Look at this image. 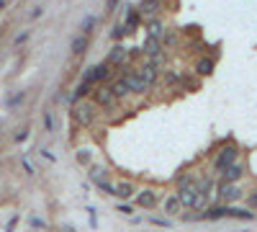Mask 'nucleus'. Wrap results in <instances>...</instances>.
Returning a JSON list of instances; mask_svg holds the SVG:
<instances>
[{
	"mask_svg": "<svg viewBox=\"0 0 257 232\" xmlns=\"http://www.w3.org/2000/svg\"><path fill=\"white\" fill-rule=\"evenodd\" d=\"M72 119H75L77 126L88 129V126H93L95 119H98V106L93 101H75L72 103Z\"/></svg>",
	"mask_w": 257,
	"mask_h": 232,
	"instance_id": "1",
	"label": "nucleus"
},
{
	"mask_svg": "<svg viewBox=\"0 0 257 232\" xmlns=\"http://www.w3.org/2000/svg\"><path fill=\"white\" fill-rule=\"evenodd\" d=\"M237 160H239V147L234 144L231 139H226L221 150H219L216 155H213V171L221 173L224 168H229L231 163H237Z\"/></svg>",
	"mask_w": 257,
	"mask_h": 232,
	"instance_id": "2",
	"label": "nucleus"
},
{
	"mask_svg": "<svg viewBox=\"0 0 257 232\" xmlns=\"http://www.w3.org/2000/svg\"><path fill=\"white\" fill-rule=\"evenodd\" d=\"M90 101L95 103L98 109H103V111H111V109L118 106V101H116L111 86H105V83H98V86L90 91Z\"/></svg>",
	"mask_w": 257,
	"mask_h": 232,
	"instance_id": "3",
	"label": "nucleus"
},
{
	"mask_svg": "<svg viewBox=\"0 0 257 232\" xmlns=\"http://www.w3.org/2000/svg\"><path fill=\"white\" fill-rule=\"evenodd\" d=\"M123 78H126V83H128V88H132V96H147L149 91H152V86H149V83L139 75L137 67H132Z\"/></svg>",
	"mask_w": 257,
	"mask_h": 232,
	"instance_id": "4",
	"label": "nucleus"
},
{
	"mask_svg": "<svg viewBox=\"0 0 257 232\" xmlns=\"http://www.w3.org/2000/svg\"><path fill=\"white\" fill-rule=\"evenodd\" d=\"M216 196H219L224 204H234V201H239V199H242V188H239V183L221 181V183L216 186Z\"/></svg>",
	"mask_w": 257,
	"mask_h": 232,
	"instance_id": "5",
	"label": "nucleus"
},
{
	"mask_svg": "<svg viewBox=\"0 0 257 232\" xmlns=\"http://www.w3.org/2000/svg\"><path fill=\"white\" fill-rule=\"evenodd\" d=\"M142 54H144L147 59H155V62H160V65H162V59H165V47H162V41L155 39V36H147V41L142 44Z\"/></svg>",
	"mask_w": 257,
	"mask_h": 232,
	"instance_id": "6",
	"label": "nucleus"
},
{
	"mask_svg": "<svg viewBox=\"0 0 257 232\" xmlns=\"http://www.w3.org/2000/svg\"><path fill=\"white\" fill-rule=\"evenodd\" d=\"M244 173H247V165H244L242 160H237V163H231L229 168H224V171H221L219 176H221V181H231V183H239V181L244 178Z\"/></svg>",
	"mask_w": 257,
	"mask_h": 232,
	"instance_id": "7",
	"label": "nucleus"
},
{
	"mask_svg": "<svg viewBox=\"0 0 257 232\" xmlns=\"http://www.w3.org/2000/svg\"><path fill=\"white\" fill-rule=\"evenodd\" d=\"M137 70H139V75L149 83V86H155V83L160 80V62H155V59H147L144 65H139Z\"/></svg>",
	"mask_w": 257,
	"mask_h": 232,
	"instance_id": "8",
	"label": "nucleus"
},
{
	"mask_svg": "<svg viewBox=\"0 0 257 232\" xmlns=\"http://www.w3.org/2000/svg\"><path fill=\"white\" fill-rule=\"evenodd\" d=\"M142 21H144L142 11H139V8H134V6H128V11H126V16H123V26L128 29V34L137 31V29L142 26Z\"/></svg>",
	"mask_w": 257,
	"mask_h": 232,
	"instance_id": "9",
	"label": "nucleus"
},
{
	"mask_svg": "<svg viewBox=\"0 0 257 232\" xmlns=\"http://www.w3.org/2000/svg\"><path fill=\"white\" fill-rule=\"evenodd\" d=\"M111 91H113V96H116V101L121 103V101H126L128 96H132V88H128V83H126V78L123 75H118L113 83H111Z\"/></svg>",
	"mask_w": 257,
	"mask_h": 232,
	"instance_id": "10",
	"label": "nucleus"
},
{
	"mask_svg": "<svg viewBox=\"0 0 257 232\" xmlns=\"http://www.w3.org/2000/svg\"><path fill=\"white\" fill-rule=\"evenodd\" d=\"M126 57H128L126 47L121 44V41H116V44H113V49L108 52V57H105V62H108V65H113V67H118L121 62H126Z\"/></svg>",
	"mask_w": 257,
	"mask_h": 232,
	"instance_id": "11",
	"label": "nucleus"
},
{
	"mask_svg": "<svg viewBox=\"0 0 257 232\" xmlns=\"http://www.w3.org/2000/svg\"><path fill=\"white\" fill-rule=\"evenodd\" d=\"M137 206H142V209H152L155 204H157V194L152 191V188H144V191H137Z\"/></svg>",
	"mask_w": 257,
	"mask_h": 232,
	"instance_id": "12",
	"label": "nucleus"
},
{
	"mask_svg": "<svg viewBox=\"0 0 257 232\" xmlns=\"http://www.w3.org/2000/svg\"><path fill=\"white\" fill-rule=\"evenodd\" d=\"M183 209H185V206H183V201H180V196H178V194H170V196L165 199V214H167V217L180 214Z\"/></svg>",
	"mask_w": 257,
	"mask_h": 232,
	"instance_id": "13",
	"label": "nucleus"
},
{
	"mask_svg": "<svg viewBox=\"0 0 257 232\" xmlns=\"http://www.w3.org/2000/svg\"><path fill=\"white\" fill-rule=\"evenodd\" d=\"M116 196H118V199H134V196H137V186H134L132 181L116 183Z\"/></svg>",
	"mask_w": 257,
	"mask_h": 232,
	"instance_id": "14",
	"label": "nucleus"
},
{
	"mask_svg": "<svg viewBox=\"0 0 257 232\" xmlns=\"http://www.w3.org/2000/svg\"><path fill=\"white\" fill-rule=\"evenodd\" d=\"M162 34H165V26H162V21H160L157 16H152V18H147V36H155V39H162Z\"/></svg>",
	"mask_w": 257,
	"mask_h": 232,
	"instance_id": "15",
	"label": "nucleus"
},
{
	"mask_svg": "<svg viewBox=\"0 0 257 232\" xmlns=\"http://www.w3.org/2000/svg\"><path fill=\"white\" fill-rule=\"evenodd\" d=\"M160 6H162V0H142L139 11H142V16H144V18H152V16H157Z\"/></svg>",
	"mask_w": 257,
	"mask_h": 232,
	"instance_id": "16",
	"label": "nucleus"
},
{
	"mask_svg": "<svg viewBox=\"0 0 257 232\" xmlns=\"http://www.w3.org/2000/svg\"><path fill=\"white\" fill-rule=\"evenodd\" d=\"M211 72H213V59H211V57H201V59L196 62V75L208 78Z\"/></svg>",
	"mask_w": 257,
	"mask_h": 232,
	"instance_id": "17",
	"label": "nucleus"
},
{
	"mask_svg": "<svg viewBox=\"0 0 257 232\" xmlns=\"http://www.w3.org/2000/svg\"><path fill=\"white\" fill-rule=\"evenodd\" d=\"M85 49H88V34L75 36V39H72V54L80 57V54H85Z\"/></svg>",
	"mask_w": 257,
	"mask_h": 232,
	"instance_id": "18",
	"label": "nucleus"
},
{
	"mask_svg": "<svg viewBox=\"0 0 257 232\" xmlns=\"http://www.w3.org/2000/svg\"><path fill=\"white\" fill-rule=\"evenodd\" d=\"M165 83L167 86H180V83H185V75L180 72V70H165Z\"/></svg>",
	"mask_w": 257,
	"mask_h": 232,
	"instance_id": "19",
	"label": "nucleus"
},
{
	"mask_svg": "<svg viewBox=\"0 0 257 232\" xmlns=\"http://www.w3.org/2000/svg\"><path fill=\"white\" fill-rule=\"evenodd\" d=\"M77 163L82 168H90L93 165V150H90V147H80V150H77Z\"/></svg>",
	"mask_w": 257,
	"mask_h": 232,
	"instance_id": "20",
	"label": "nucleus"
},
{
	"mask_svg": "<svg viewBox=\"0 0 257 232\" xmlns=\"http://www.w3.org/2000/svg\"><path fill=\"white\" fill-rule=\"evenodd\" d=\"M88 176L98 183V181H103V178H105V168H103V165H90V168H88Z\"/></svg>",
	"mask_w": 257,
	"mask_h": 232,
	"instance_id": "21",
	"label": "nucleus"
},
{
	"mask_svg": "<svg viewBox=\"0 0 257 232\" xmlns=\"http://www.w3.org/2000/svg\"><path fill=\"white\" fill-rule=\"evenodd\" d=\"M98 188L105 194V196H116V186L108 181V178H103V181H98Z\"/></svg>",
	"mask_w": 257,
	"mask_h": 232,
	"instance_id": "22",
	"label": "nucleus"
},
{
	"mask_svg": "<svg viewBox=\"0 0 257 232\" xmlns=\"http://www.w3.org/2000/svg\"><path fill=\"white\" fill-rule=\"evenodd\" d=\"M160 41H162V47H175L178 44V34L175 31H165Z\"/></svg>",
	"mask_w": 257,
	"mask_h": 232,
	"instance_id": "23",
	"label": "nucleus"
},
{
	"mask_svg": "<svg viewBox=\"0 0 257 232\" xmlns=\"http://www.w3.org/2000/svg\"><path fill=\"white\" fill-rule=\"evenodd\" d=\"M95 21H98L95 16H88V18H85V21H82V34H90L93 26H95Z\"/></svg>",
	"mask_w": 257,
	"mask_h": 232,
	"instance_id": "24",
	"label": "nucleus"
},
{
	"mask_svg": "<svg viewBox=\"0 0 257 232\" xmlns=\"http://www.w3.org/2000/svg\"><path fill=\"white\" fill-rule=\"evenodd\" d=\"M247 209H254V212H257V191H252L247 196Z\"/></svg>",
	"mask_w": 257,
	"mask_h": 232,
	"instance_id": "25",
	"label": "nucleus"
},
{
	"mask_svg": "<svg viewBox=\"0 0 257 232\" xmlns=\"http://www.w3.org/2000/svg\"><path fill=\"white\" fill-rule=\"evenodd\" d=\"M118 212L128 217V214H134V206H132V204H118Z\"/></svg>",
	"mask_w": 257,
	"mask_h": 232,
	"instance_id": "26",
	"label": "nucleus"
},
{
	"mask_svg": "<svg viewBox=\"0 0 257 232\" xmlns=\"http://www.w3.org/2000/svg\"><path fill=\"white\" fill-rule=\"evenodd\" d=\"M149 222H152V224H157V227H173V222H170V219H149Z\"/></svg>",
	"mask_w": 257,
	"mask_h": 232,
	"instance_id": "27",
	"label": "nucleus"
},
{
	"mask_svg": "<svg viewBox=\"0 0 257 232\" xmlns=\"http://www.w3.org/2000/svg\"><path fill=\"white\" fill-rule=\"evenodd\" d=\"M118 3H121V0H105V8H108V13H111V11H116V6H118Z\"/></svg>",
	"mask_w": 257,
	"mask_h": 232,
	"instance_id": "28",
	"label": "nucleus"
},
{
	"mask_svg": "<svg viewBox=\"0 0 257 232\" xmlns=\"http://www.w3.org/2000/svg\"><path fill=\"white\" fill-rule=\"evenodd\" d=\"M44 124H47V129H52V126H54V121H52V114H47V116H44Z\"/></svg>",
	"mask_w": 257,
	"mask_h": 232,
	"instance_id": "29",
	"label": "nucleus"
}]
</instances>
